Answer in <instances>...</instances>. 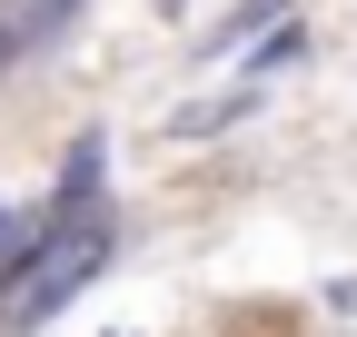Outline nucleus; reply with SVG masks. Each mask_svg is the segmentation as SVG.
<instances>
[{
    "instance_id": "1",
    "label": "nucleus",
    "mask_w": 357,
    "mask_h": 337,
    "mask_svg": "<svg viewBox=\"0 0 357 337\" xmlns=\"http://www.w3.org/2000/svg\"><path fill=\"white\" fill-rule=\"evenodd\" d=\"M100 258H109V219H100V208H60V228L30 238L20 258L0 268V337H30L70 288L100 278Z\"/></svg>"
},
{
    "instance_id": "3",
    "label": "nucleus",
    "mask_w": 357,
    "mask_h": 337,
    "mask_svg": "<svg viewBox=\"0 0 357 337\" xmlns=\"http://www.w3.org/2000/svg\"><path fill=\"white\" fill-rule=\"evenodd\" d=\"M0 238H10V208H0Z\"/></svg>"
},
{
    "instance_id": "2",
    "label": "nucleus",
    "mask_w": 357,
    "mask_h": 337,
    "mask_svg": "<svg viewBox=\"0 0 357 337\" xmlns=\"http://www.w3.org/2000/svg\"><path fill=\"white\" fill-rule=\"evenodd\" d=\"M10 60H30V40H20V10L0 0V70H10Z\"/></svg>"
}]
</instances>
